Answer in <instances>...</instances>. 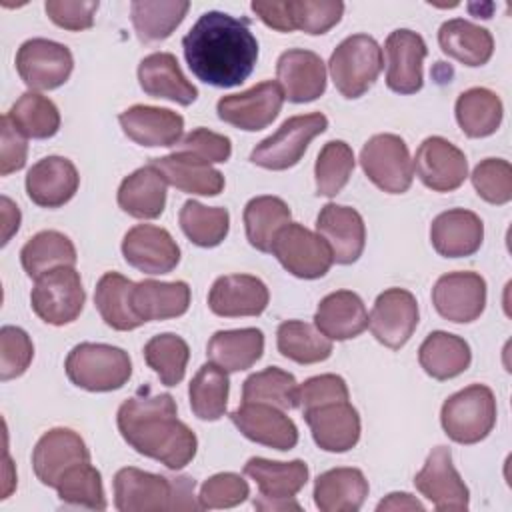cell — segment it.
<instances>
[{
  "instance_id": "6da1fadb",
  "label": "cell",
  "mask_w": 512,
  "mask_h": 512,
  "mask_svg": "<svg viewBox=\"0 0 512 512\" xmlns=\"http://www.w3.org/2000/svg\"><path fill=\"white\" fill-rule=\"evenodd\" d=\"M192 74L216 88L240 86L258 60V40L248 22L226 12H204L182 38Z\"/></svg>"
},
{
  "instance_id": "7a4b0ae2",
  "label": "cell",
  "mask_w": 512,
  "mask_h": 512,
  "mask_svg": "<svg viewBox=\"0 0 512 512\" xmlns=\"http://www.w3.org/2000/svg\"><path fill=\"white\" fill-rule=\"evenodd\" d=\"M122 438L142 456L154 458L170 470H180L196 456V434L176 416L170 394L142 390L118 408Z\"/></svg>"
},
{
  "instance_id": "3957f363",
  "label": "cell",
  "mask_w": 512,
  "mask_h": 512,
  "mask_svg": "<svg viewBox=\"0 0 512 512\" xmlns=\"http://www.w3.org/2000/svg\"><path fill=\"white\" fill-rule=\"evenodd\" d=\"M114 506L120 512L196 510L194 480L188 476L166 478L140 468H120L114 476Z\"/></svg>"
},
{
  "instance_id": "277c9868",
  "label": "cell",
  "mask_w": 512,
  "mask_h": 512,
  "mask_svg": "<svg viewBox=\"0 0 512 512\" xmlns=\"http://www.w3.org/2000/svg\"><path fill=\"white\" fill-rule=\"evenodd\" d=\"M66 374L78 388L88 392H110L122 388L132 376L128 352L110 344L82 342L66 356Z\"/></svg>"
},
{
  "instance_id": "5b68a950",
  "label": "cell",
  "mask_w": 512,
  "mask_h": 512,
  "mask_svg": "<svg viewBox=\"0 0 512 512\" xmlns=\"http://www.w3.org/2000/svg\"><path fill=\"white\" fill-rule=\"evenodd\" d=\"M382 48L368 34L344 38L332 52L328 70L344 98H360L382 72Z\"/></svg>"
},
{
  "instance_id": "8992f818",
  "label": "cell",
  "mask_w": 512,
  "mask_h": 512,
  "mask_svg": "<svg viewBox=\"0 0 512 512\" xmlns=\"http://www.w3.org/2000/svg\"><path fill=\"white\" fill-rule=\"evenodd\" d=\"M440 422L448 438L458 444L484 440L496 424L494 392L484 384L458 390L442 404Z\"/></svg>"
},
{
  "instance_id": "52a82bcc",
  "label": "cell",
  "mask_w": 512,
  "mask_h": 512,
  "mask_svg": "<svg viewBox=\"0 0 512 512\" xmlns=\"http://www.w3.org/2000/svg\"><path fill=\"white\" fill-rule=\"evenodd\" d=\"M244 474L258 484L260 494L254 498L256 510H300V504L294 500V496L308 482V466L304 460L276 462L256 456L244 464Z\"/></svg>"
},
{
  "instance_id": "ba28073f",
  "label": "cell",
  "mask_w": 512,
  "mask_h": 512,
  "mask_svg": "<svg viewBox=\"0 0 512 512\" xmlns=\"http://www.w3.org/2000/svg\"><path fill=\"white\" fill-rule=\"evenodd\" d=\"M326 128L328 118L320 112L292 116L272 136L254 146L250 160L266 170L292 168L300 162L308 144Z\"/></svg>"
},
{
  "instance_id": "9c48e42d",
  "label": "cell",
  "mask_w": 512,
  "mask_h": 512,
  "mask_svg": "<svg viewBox=\"0 0 512 512\" xmlns=\"http://www.w3.org/2000/svg\"><path fill=\"white\" fill-rule=\"evenodd\" d=\"M84 300L86 292L74 266L54 268L38 276L30 294L36 316L52 326L74 322L84 308Z\"/></svg>"
},
{
  "instance_id": "30bf717a",
  "label": "cell",
  "mask_w": 512,
  "mask_h": 512,
  "mask_svg": "<svg viewBox=\"0 0 512 512\" xmlns=\"http://www.w3.org/2000/svg\"><path fill=\"white\" fill-rule=\"evenodd\" d=\"M364 174L384 192L402 194L414 178V164L406 142L396 134H374L360 152Z\"/></svg>"
},
{
  "instance_id": "8fae6325",
  "label": "cell",
  "mask_w": 512,
  "mask_h": 512,
  "mask_svg": "<svg viewBox=\"0 0 512 512\" xmlns=\"http://www.w3.org/2000/svg\"><path fill=\"white\" fill-rule=\"evenodd\" d=\"M270 252L296 278H322L332 266V252L326 240L298 222L286 224L274 238Z\"/></svg>"
},
{
  "instance_id": "7c38bea8",
  "label": "cell",
  "mask_w": 512,
  "mask_h": 512,
  "mask_svg": "<svg viewBox=\"0 0 512 512\" xmlns=\"http://www.w3.org/2000/svg\"><path fill=\"white\" fill-rule=\"evenodd\" d=\"M72 68V52L48 38H30L16 52V70L32 92L62 86L70 78Z\"/></svg>"
},
{
  "instance_id": "4fadbf2b",
  "label": "cell",
  "mask_w": 512,
  "mask_h": 512,
  "mask_svg": "<svg viewBox=\"0 0 512 512\" xmlns=\"http://www.w3.org/2000/svg\"><path fill=\"white\" fill-rule=\"evenodd\" d=\"M282 102L284 94L278 82L266 80L240 94L222 96L216 104V112L226 124L246 132H256L276 120Z\"/></svg>"
},
{
  "instance_id": "5bb4252c",
  "label": "cell",
  "mask_w": 512,
  "mask_h": 512,
  "mask_svg": "<svg viewBox=\"0 0 512 512\" xmlns=\"http://www.w3.org/2000/svg\"><path fill=\"white\" fill-rule=\"evenodd\" d=\"M414 486L440 512L468 510V488L454 468L450 448L446 446H436L428 454L424 468L414 476Z\"/></svg>"
},
{
  "instance_id": "9a60e30c",
  "label": "cell",
  "mask_w": 512,
  "mask_h": 512,
  "mask_svg": "<svg viewBox=\"0 0 512 512\" xmlns=\"http://www.w3.org/2000/svg\"><path fill=\"white\" fill-rule=\"evenodd\" d=\"M368 326L374 338L392 348H402L418 326V302L412 292L404 288L384 290L370 312Z\"/></svg>"
},
{
  "instance_id": "2e32d148",
  "label": "cell",
  "mask_w": 512,
  "mask_h": 512,
  "mask_svg": "<svg viewBox=\"0 0 512 512\" xmlns=\"http://www.w3.org/2000/svg\"><path fill=\"white\" fill-rule=\"evenodd\" d=\"M436 312L456 324L476 320L486 306V282L476 272H448L432 288Z\"/></svg>"
},
{
  "instance_id": "e0dca14e",
  "label": "cell",
  "mask_w": 512,
  "mask_h": 512,
  "mask_svg": "<svg viewBox=\"0 0 512 512\" xmlns=\"http://www.w3.org/2000/svg\"><path fill=\"white\" fill-rule=\"evenodd\" d=\"M424 186L434 192H452L460 188L468 176V160L460 148L442 136L426 138L412 162Z\"/></svg>"
},
{
  "instance_id": "ac0fdd59",
  "label": "cell",
  "mask_w": 512,
  "mask_h": 512,
  "mask_svg": "<svg viewBox=\"0 0 512 512\" xmlns=\"http://www.w3.org/2000/svg\"><path fill=\"white\" fill-rule=\"evenodd\" d=\"M124 260L144 274H168L180 262V248L168 230L152 224H138L124 234Z\"/></svg>"
},
{
  "instance_id": "d6986e66",
  "label": "cell",
  "mask_w": 512,
  "mask_h": 512,
  "mask_svg": "<svg viewBox=\"0 0 512 512\" xmlns=\"http://www.w3.org/2000/svg\"><path fill=\"white\" fill-rule=\"evenodd\" d=\"M80 462H90V450L78 432L70 428L48 430L34 446V474L44 486L56 488L66 470Z\"/></svg>"
},
{
  "instance_id": "ffe728a7",
  "label": "cell",
  "mask_w": 512,
  "mask_h": 512,
  "mask_svg": "<svg viewBox=\"0 0 512 512\" xmlns=\"http://www.w3.org/2000/svg\"><path fill=\"white\" fill-rule=\"evenodd\" d=\"M304 412L314 442L326 452H348L360 440V416L348 400L326 402Z\"/></svg>"
},
{
  "instance_id": "44dd1931",
  "label": "cell",
  "mask_w": 512,
  "mask_h": 512,
  "mask_svg": "<svg viewBox=\"0 0 512 512\" xmlns=\"http://www.w3.org/2000/svg\"><path fill=\"white\" fill-rule=\"evenodd\" d=\"M230 420L248 440L256 444L282 452L292 450L298 444L296 424L276 406L242 402V406L230 414Z\"/></svg>"
},
{
  "instance_id": "7402d4cb",
  "label": "cell",
  "mask_w": 512,
  "mask_h": 512,
  "mask_svg": "<svg viewBox=\"0 0 512 512\" xmlns=\"http://www.w3.org/2000/svg\"><path fill=\"white\" fill-rule=\"evenodd\" d=\"M386 52V84L398 94H414L422 88V62L428 54L426 42L420 34L398 28L394 30L384 44Z\"/></svg>"
},
{
  "instance_id": "603a6c76",
  "label": "cell",
  "mask_w": 512,
  "mask_h": 512,
  "mask_svg": "<svg viewBox=\"0 0 512 512\" xmlns=\"http://www.w3.org/2000/svg\"><path fill=\"white\" fill-rule=\"evenodd\" d=\"M276 78L284 98L294 104L312 102L326 90V66L312 50L292 48L282 52L276 62Z\"/></svg>"
},
{
  "instance_id": "cb8c5ba5",
  "label": "cell",
  "mask_w": 512,
  "mask_h": 512,
  "mask_svg": "<svg viewBox=\"0 0 512 512\" xmlns=\"http://www.w3.org/2000/svg\"><path fill=\"white\" fill-rule=\"evenodd\" d=\"M316 232L326 240L336 264H352L362 256L366 226L354 208L332 202L322 206L316 218Z\"/></svg>"
},
{
  "instance_id": "d4e9b609",
  "label": "cell",
  "mask_w": 512,
  "mask_h": 512,
  "mask_svg": "<svg viewBox=\"0 0 512 512\" xmlns=\"http://www.w3.org/2000/svg\"><path fill=\"white\" fill-rule=\"evenodd\" d=\"M270 300L266 284L250 274L220 276L208 292V308L216 316H258Z\"/></svg>"
},
{
  "instance_id": "484cf974",
  "label": "cell",
  "mask_w": 512,
  "mask_h": 512,
  "mask_svg": "<svg viewBox=\"0 0 512 512\" xmlns=\"http://www.w3.org/2000/svg\"><path fill=\"white\" fill-rule=\"evenodd\" d=\"M78 184V170L64 156H46L26 174V192L42 208L64 206L76 194Z\"/></svg>"
},
{
  "instance_id": "4316f807",
  "label": "cell",
  "mask_w": 512,
  "mask_h": 512,
  "mask_svg": "<svg viewBox=\"0 0 512 512\" xmlns=\"http://www.w3.org/2000/svg\"><path fill=\"white\" fill-rule=\"evenodd\" d=\"M124 134L140 146H176L182 138L184 118L158 106L134 104L120 116Z\"/></svg>"
},
{
  "instance_id": "83f0119b",
  "label": "cell",
  "mask_w": 512,
  "mask_h": 512,
  "mask_svg": "<svg viewBox=\"0 0 512 512\" xmlns=\"http://www.w3.org/2000/svg\"><path fill=\"white\" fill-rule=\"evenodd\" d=\"M484 238V224L478 214L454 208L438 214L430 226V240L434 250L446 258L472 256Z\"/></svg>"
},
{
  "instance_id": "f1b7e54d",
  "label": "cell",
  "mask_w": 512,
  "mask_h": 512,
  "mask_svg": "<svg viewBox=\"0 0 512 512\" xmlns=\"http://www.w3.org/2000/svg\"><path fill=\"white\" fill-rule=\"evenodd\" d=\"M138 80L142 90L152 98H166L180 106H188L198 98L196 86L184 76L176 56L170 52H154L142 58Z\"/></svg>"
},
{
  "instance_id": "f546056e",
  "label": "cell",
  "mask_w": 512,
  "mask_h": 512,
  "mask_svg": "<svg viewBox=\"0 0 512 512\" xmlns=\"http://www.w3.org/2000/svg\"><path fill=\"white\" fill-rule=\"evenodd\" d=\"M314 326L330 340H350L368 328V312L356 292L336 290L320 300Z\"/></svg>"
},
{
  "instance_id": "4dcf8cb0",
  "label": "cell",
  "mask_w": 512,
  "mask_h": 512,
  "mask_svg": "<svg viewBox=\"0 0 512 512\" xmlns=\"http://www.w3.org/2000/svg\"><path fill=\"white\" fill-rule=\"evenodd\" d=\"M166 186L168 182L152 164L142 166L122 180L118 206L132 218H158L166 206Z\"/></svg>"
},
{
  "instance_id": "1f68e13d",
  "label": "cell",
  "mask_w": 512,
  "mask_h": 512,
  "mask_svg": "<svg viewBox=\"0 0 512 512\" xmlns=\"http://www.w3.org/2000/svg\"><path fill=\"white\" fill-rule=\"evenodd\" d=\"M190 306V286L182 280L158 282L142 280L132 288V310L142 322L168 320L186 314Z\"/></svg>"
},
{
  "instance_id": "d6a6232c",
  "label": "cell",
  "mask_w": 512,
  "mask_h": 512,
  "mask_svg": "<svg viewBox=\"0 0 512 512\" xmlns=\"http://www.w3.org/2000/svg\"><path fill=\"white\" fill-rule=\"evenodd\" d=\"M368 496V480L358 468H332L314 482V504L322 512H356Z\"/></svg>"
},
{
  "instance_id": "836d02e7",
  "label": "cell",
  "mask_w": 512,
  "mask_h": 512,
  "mask_svg": "<svg viewBox=\"0 0 512 512\" xmlns=\"http://www.w3.org/2000/svg\"><path fill=\"white\" fill-rule=\"evenodd\" d=\"M150 164L164 176L168 184L186 194L218 196L224 190L222 172L194 158L172 152L168 156L152 158Z\"/></svg>"
},
{
  "instance_id": "e575fe53",
  "label": "cell",
  "mask_w": 512,
  "mask_h": 512,
  "mask_svg": "<svg viewBox=\"0 0 512 512\" xmlns=\"http://www.w3.org/2000/svg\"><path fill=\"white\" fill-rule=\"evenodd\" d=\"M264 352V334L258 328L218 330L208 340V360L226 372H240L254 366Z\"/></svg>"
},
{
  "instance_id": "d590c367",
  "label": "cell",
  "mask_w": 512,
  "mask_h": 512,
  "mask_svg": "<svg viewBox=\"0 0 512 512\" xmlns=\"http://www.w3.org/2000/svg\"><path fill=\"white\" fill-rule=\"evenodd\" d=\"M438 44L444 54L464 66H482L492 58L494 52L492 34L464 18L444 22L438 30Z\"/></svg>"
},
{
  "instance_id": "8d00e7d4",
  "label": "cell",
  "mask_w": 512,
  "mask_h": 512,
  "mask_svg": "<svg viewBox=\"0 0 512 512\" xmlns=\"http://www.w3.org/2000/svg\"><path fill=\"white\" fill-rule=\"evenodd\" d=\"M418 360L428 376L436 380H450L470 366L472 352L464 338L436 330L420 344Z\"/></svg>"
},
{
  "instance_id": "74e56055",
  "label": "cell",
  "mask_w": 512,
  "mask_h": 512,
  "mask_svg": "<svg viewBox=\"0 0 512 512\" xmlns=\"http://www.w3.org/2000/svg\"><path fill=\"white\" fill-rule=\"evenodd\" d=\"M132 288L134 282L118 272H106L94 292V304L102 320L120 332L134 330L144 322L132 310Z\"/></svg>"
},
{
  "instance_id": "f35d334b",
  "label": "cell",
  "mask_w": 512,
  "mask_h": 512,
  "mask_svg": "<svg viewBox=\"0 0 512 512\" xmlns=\"http://www.w3.org/2000/svg\"><path fill=\"white\" fill-rule=\"evenodd\" d=\"M20 262L30 278H38L54 268L74 266L76 248L62 232L42 230L24 244L20 250Z\"/></svg>"
},
{
  "instance_id": "ab89813d",
  "label": "cell",
  "mask_w": 512,
  "mask_h": 512,
  "mask_svg": "<svg viewBox=\"0 0 512 512\" xmlns=\"http://www.w3.org/2000/svg\"><path fill=\"white\" fill-rule=\"evenodd\" d=\"M502 100L488 88H470L456 100V120L470 138H484L498 130L502 122Z\"/></svg>"
},
{
  "instance_id": "60d3db41",
  "label": "cell",
  "mask_w": 512,
  "mask_h": 512,
  "mask_svg": "<svg viewBox=\"0 0 512 512\" xmlns=\"http://www.w3.org/2000/svg\"><path fill=\"white\" fill-rule=\"evenodd\" d=\"M190 2L186 0H136L130 4V16L136 36L142 42H158L168 38L184 20Z\"/></svg>"
},
{
  "instance_id": "b9f144b4",
  "label": "cell",
  "mask_w": 512,
  "mask_h": 512,
  "mask_svg": "<svg viewBox=\"0 0 512 512\" xmlns=\"http://www.w3.org/2000/svg\"><path fill=\"white\" fill-rule=\"evenodd\" d=\"M290 224V208L278 196H256L244 208V228L250 246L270 252L276 234Z\"/></svg>"
},
{
  "instance_id": "7bdbcfd3",
  "label": "cell",
  "mask_w": 512,
  "mask_h": 512,
  "mask_svg": "<svg viewBox=\"0 0 512 512\" xmlns=\"http://www.w3.org/2000/svg\"><path fill=\"white\" fill-rule=\"evenodd\" d=\"M278 352L298 364H316L332 354V340L316 326L302 320H286L276 332Z\"/></svg>"
},
{
  "instance_id": "ee69618b",
  "label": "cell",
  "mask_w": 512,
  "mask_h": 512,
  "mask_svg": "<svg viewBox=\"0 0 512 512\" xmlns=\"http://www.w3.org/2000/svg\"><path fill=\"white\" fill-rule=\"evenodd\" d=\"M6 116L24 138H50L60 128V112L56 104L38 92H24Z\"/></svg>"
},
{
  "instance_id": "f6af8a7d",
  "label": "cell",
  "mask_w": 512,
  "mask_h": 512,
  "mask_svg": "<svg viewBox=\"0 0 512 512\" xmlns=\"http://www.w3.org/2000/svg\"><path fill=\"white\" fill-rule=\"evenodd\" d=\"M228 390H230V380L226 370H222L212 362L200 366V370L196 372L188 388L190 408L194 416L208 422L220 420L226 412Z\"/></svg>"
},
{
  "instance_id": "bcb514c9",
  "label": "cell",
  "mask_w": 512,
  "mask_h": 512,
  "mask_svg": "<svg viewBox=\"0 0 512 512\" xmlns=\"http://www.w3.org/2000/svg\"><path fill=\"white\" fill-rule=\"evenodd\" d=\"M180 228L188 240L202 248L218 246L230 228V214L226 208L204 206L196 200H188L180 208Z\"/></svg>"
},
{
  "instance_id": "7dc6e473",
  "label": "cell",
  "mask_w": 512,
  "mask_h": 512,
  "mask_svg": "<svg viewBox=\"0 0 512 512\" xmlns=\"http://www.w3.org/2000/svg\"><path fill=\"white\" fill-rule=\"evenodd\" d=\"M296 390L298 384L290 372L278 366H270L256 374H250L244 380L242 402H260L276 406L280 410H292L298 406Z\"/></svg>"
},
{
  "instance_id": "c3c4849f",
  "label": "cell",
  "mask_w": 512,
  "mask_h": 512,
  "mask_svg": "<svg viewBox=\"0 0 512 512\" xmlns=\"http://www.w3.org/2000/svg\"><path fill=\"white\" fill-rule=\"evenodd\" d=\"M190 348L178 334L166 332L152 336L144 346L146 364L158 374L164 386H176L186 374Z\"/></svg>"
},
{
  "instance_id": "681fc988",
  "label": "cell",
  "mask_w": 512,
  "mask_h": 512,
  "mask_svg": "<svg viewBox=\"0 0 512 512\" xmlns=\"http://www.w3.org/2000/svg\"><path fill=\"white\" fill-rule=\"evenodd\" d=\"M58 498L68 506L104 510L106 496L100 472L90 462H80L64 472L56 484Z\"/></svg>"
},
{
  "instance_id": "f907efd6",
  "label": "cell",
  "mask_w": 512,
  "mask_h": 512,
  "mask_svg": "<svg viewBox=\"0 0 512 512\" xmlns=\"http://www.w3.org/2000/svg\"><path fill=\"white\" fill-rule=\"evenodd\" d=\"M354 152L344 140H330L322 146L316 158V194L336 196L350 180L354 170Z\"/></svg>"
},
{
  "instance_id": "816d5d0a",
  "label": "cell",
  "mask_w": 512,
  "mask_h": 512,
  "mask_svg": "<svg viewBox=\"0 0 512 512\" xmlns=\"http://www.w3.org/2000/svg\"><path fill=\"white\" fill-rule=\"evenodd\" d=\"M294 30L306 34H324L342 18L344 4L332 0H286Z\"/></svg>"
},
{
  "instance_id": "f5cc1de1",
  "label": "cell",
  "mask_w": 512,
  "mask_h": 512,
  "mask_svg": "<svg viewBox=\"0 0 512 512\" xmlns=\"http://www.w3.org/2000/svg\"><path fill=\"white\" fill-rule=\"evenodd\" d=\"M472 184L480 198L490 204L512 200V166L502 158H486L472 170Z\"/></svg>"
},
{
  "instance_id": "db71d44e",
  "label": "cell",
  "mask_w": 512,
  "mask_h": 512,
  "mask_svg": "<svg viewBox=\"0 0 512 512\" xmlns=\"http://www.w3.org/2000/svg\"><path fill=\"white\" fill-rule=\"evenodd\" d=\"M250 496L248 482L234 472H220L210 476L198 494V506L204 510L232 508Z\"/></svg>"
},
{
  "instance_id": "11a10c76",
  "label": "cell",
  "mask_w": 512,
  "mask_h": 512,
  "mask_svg": "<svg viewBox=\"0 0 512 512\" xmlns=\"http://www.w3.org/2000/svg\"><path fill=\"white\" fill-rule=\"evenodd\" d=\"M34 356L30 336L18 326L0 330V380H12L26 372Z\"/></svg>"
},
{
  "instance_id": "9f6ffc18",
  "label": "cell",
  "mask_w": 512,
  "mask_h": 512,
  "mask_svg": "<svg viewBox=\"0 0 512 512\" xmlns=\"http://www.w3.org/2000/svg\"><path fill=\"white\" fill-rule=\"evenodd\" d=\"M174 152L204 164H212L226 162L232 154V144L230 138L224 134H216L208 128H196L176 144Z\"/></svg>"
},
{
  "instance_id": "6f0895ef",
  "label": "cell",
  "mask_w": 512,
  "mask_h": 512,
  "mask_svg": "<svg viewBox=\"0 0 512 512\" xmlns=\"http://www.w3.org/2000/svg\"><path fill=\"white\" fill-rule=\"evenodd\" d=\"M348 386L344 378L336 374H320L308 378L296 390V408L308 410L334 400H348Z\"/></svg>"
},
{
  "instance_id": "680465c9",
  "label": "cell",
  "mask_w": 512,
  "mask_h": 512,
  "mask_svg": "<svg viewBox=\"0 0 512 512\" xmlns=\"http://www.w3.org/2000/svg\"><path fill=\"white\" fill-rule=\"evenodd\" d=\"M98 6V0H48L44 4V10L56 26L80 32L94 24V14Z\"/></svg>"
},
{
  "instance_id": "91938a15",
  "label": "cell",
  "mask_w": 512,
  "mask_h": 512,
  "mask_svg": "<svg viewBox=\"0 0 512 512\" xmlns=\"http://www.w3.org/2000/svg\"><path fill=\"white\" fill-rule=\"evenodd\" d=\"M2 130V144H0V174L8 176L26 164L28 144L26 138L12 126L8 116H2L0 120Z\"/></svg>"
},
{
  "instance_id": "94428289",
  "label": "cell",
  "mask_w": 512,
  "mask_h": 512,
  "mask_svg": "<svg viewBox=\"0 0 512 512\" xmlns=\"http://www.w3.org/2000/svg\"><path fill=\"white\" fill-rule=\"evenodd\" d=\"M250 8L256 12V16L270 28L278 32H294L290 16H288V4L286 0H254Z\"/></svg>"
},
{
  "instance_id": "6125c7cd",
  "label": "cell",
  "mask_w": 512,
  "mask_h": 512,
  "mask_svg": "<svg viewBox=\"0 0 512 512\" xmlns=\"http://www.w3.org/2000/svg\"><path fill=\"white\" fill-rule=\"evenodd\" d=\"M0 204H2V244H6L20 226V210L8 196H2Z\"/></svg>"
},
{
  "instance_id": "be15d7a7",
  "label": "cell",
  "mask_w": 512,
  "mask_h": 512,
  "mask_svg": "<svg viewBox=\"0 0 512 512\" xmlns=\"http://www.w3.org/2000/svg\"><path fill=\"white\" fill-rule=\"evenodd\" d=\"M376 510L378 512H382V510H418V512H424V506H422V502H418L416 498H412L406 492H392V494H388L386 500H382L378 504Z\"/></svg>"
}]
</instances>
